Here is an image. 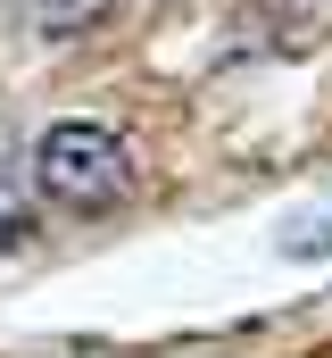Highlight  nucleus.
Returning <instances> with one entry per match:
<instances>
[{"label": "nucleus", "mask_w": 332, "mask_h": 358, "mask_svg": "<svg viewBox=\"0 0 332 358\" xmlns=\"http://www.w3.org/2000/svg\"><path fill=\"white\" fill-rule=\"evenodd\" d=\"M282 250H291V259H332V208L324 217H299V225L282 234Z\"/></svg>", "instance_id": "nucleus-2"}, {"label": "nucleus", "mask_w": 332, "mask_h": 358, "mask_svg": "<svg viewBox=\"0 0 332 358\" xmlns=\"http://www.w3.org/2000/svg\"><path fill=\"white\" fill-rule=\"evenodd\" d=\"M8 234H25V192L8 176V159H0V242H8Z\"/></svg>", "instance_id": "nucleus-3"}, {"label": "nucleus", "mask_w": 332, "mask_h": 358, "mask_svg": "<svg viewBox=\"0 0 332 358\" xmlns=\"http://www.w3.org/2000/svg\"><path fill=\"white\" fill-rule=\"evenodd\" d=\"M125 176H133V150H125V134L116 125H50L42 134V150H33V183L59 200V208H108V200H125Z\"/></svg>", "instance_id": "nucleus-1"}]
</instances>
